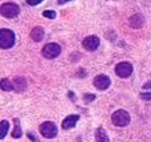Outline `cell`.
Wrapping results in <instances>:
<instances>
[{"label":"cell","instance_id":"cell-1","mask_svg":"<svg viewBox=\"0 0 151 142\" xmlns=\"http://www.w3.org/2000/svg\"><path fill=\"white\" fill-rule=\"evenodd\" d=\"M13 44H15V33L11 29H0V47L3 49H8L13 47Z\"/></svg>","mask_w":151,"mask_h":142},{"label":"cell","instance_id":"cell-2","mask_svg":"<svg viewBox=\"0 0 151 142\" xmlns=\"http://www.w3.org/2000/svg\"><path fill=\"white\" fill-rule=\"evenodd\" d=\"M111 121L115 126H126V125L130 122V116L126 110L119 109V110L114 112L111 116Z\"/></svg>","mask_w":151,"mask_h":142},{"label":"cell","instance_id":"cell-3","mask_svg":"<svg viewBox=\"0 0 151 142\" xmlns=\"http://www.w3.org/2000/svg\"><path fill=\"white\" fill-rule=\"evenodd\" d=\"M19 12H20V8L16 4H13V3H4V4H1V7H0V13L7 19L16 17V16L19 15Z\"/></svg>","mask_w":151,"mask_h":142},{"label":"cell","instance_id":"cell-4","mask_svg":"<svg viewBox=\"0 0 151 142\" xmlns=\"http://www.w3.org/2000/svg\"><path fill=\"white\" fill-rule=\"evenodd\" d=\"M60 53H61V47L58 44H55V43L47 44L42 48V56L45 58H56Z\"/></svg>","mask_w":151,"mask_h":142},{"label":"cell","instance_id":"cell-5","mask_svg":"<svg viewBox=\"0 0 151 142\" xmlns=\"http://www.w3.org/2000/svg\"><path fill=\"white\" fill-rule=\"evenodd\" d=\"M40 132H41L42 137L45 138H53L57 136V128H56V125L53 124V122H44V124H41V126H40Z\"/></svg>","mask_w":151,"mask_h":142},{"label":"cell","instance_id":"cell-6","mask_svg":"<svg viewBox=\"0 0 151 142\" xmlns=\"http://www.w3.org/2000/svg\"><path fill=\"white\" fill-rule=\"evenodd\" d=\"M115 73L121 79H126V77H129L133 73V65L130 63H127V61H122V63H119L115 66Z\"/></svg>","mask_w":151,"mask_h":142},{"label":"cell","instance_id":"cell-7","mask_svg":"<svg viewBox=\"0 0 151 142\" xmlns=\"http://www.w3.org/2000/svg\"><path fill=\"white\" fill-rule=\"evenodd\" d=\"M110 79L106 76V74H98V76L94 79V81H93V84H94V86L97 88V89H99V90H105V89H107V88L110 86Z\"/></svg>","mask_w":151,"mask_h":142},{"label":"cell","instance_id":"cell-8","mask_svg":"<svg viewBox=\"0 0 151 142\" xmlns=\"http://www.w3.org/2000/svg\"><path fill=\"white\" fill-rule=\"evenodd\" d=\"M82 47L85 48L86 50H96L97 48L99 47V39L97 36H88L83 39L82 41Z\"/></svg>","mask_w":151,"mask_h":142},{"label":"cell","instance_id":"cell-9","mask_svg":"<svg viewBox=\"0 0 151 142\" xmlns=\"http://www.w3.org/2000/svg\"><path fill=\"white\" fill-rule=\"evenodd\" d=\"M78 120H80V116H77V114H70V116H68L63 121V129L69 130V129H72V128H74V125L77 124Z\"/></svg>","mask_w":151,"mask_h":142},{"label":"cell","instance_id":"cell-10","mask_svg":"<svg viewBox=\"0 0 151 142\" xmlns=\"http://www.w3.org/2000/svg\"><path fill=\"white\" fill-rule=\"evenodd\" d=\"M129 23H130V25L133 28H141L145 23V19L142 15H133L130 17V20H129Z\"/></svg>","mask_w":151,"mask_h":142},{"label":"cell","instance_id":"cell-11","mask_svg":"<svg viewBox=\"0 0 151 142\" xmlns=\"http://www.w3.org/2000/svg\"><path fill=\"white\" fill-rule=\"evenodd\" d=\"M31 37L35 41H41L42 37H44V29L41 27H35L31 32Z\"/></svg>","mask_w":151,"mask_h":142},{"label":"cell","instance_id":"cell-12","mask_svg":"<svg viewBox=\"0 0 151 142\" xmlns=\"http://www.w3.org/2000/svg\"><path fill=\"white\" fill-rule=\"evenodd\" d=\"M27 88V81L23 77H16L15 81H13V89H16L17 92H21Z\"/></svg>","mask_w":151,"mask_h":142},{"label":"cell","instance_id":"cell-13","mask_svg":"<svg viewBox=\"0 0 151 142\" xmlns=\"http://www.w3.org/2000/svg\"><path fill=\"white\" fill-rule=\"evenodd\" d=\"M13 124H15V129H13V132L11 133V136H12L13 138H20L23 133H21L20 121H19V118H13Z\"/></svg>","mask_w":151,"mask_h":142},{"label":"cell","instance_id":"cell-14","mask_svg":"<svg viewBox=\"0 0 151 142\" xmlns=\"http://www.w3.org/2000/svg\"><path fill=\"white\" fill-rule=\"evenodd\" d=\"M8 128H9V124H8V121H5V120H3L1 122H0V138H5V136H7V132H8Z\"/></svg>","mask_w":151,"mask_h":142},{"label":"cell","instance_id":"cell-15","mask_svg":"<svg viewBox=\"0 0 151 142\" xmlns=\"http://www.w3.org/2000/svg\"><path fill=\"white\" fill-rule=\"evenodd\" d=\"M0 88H1L3 90H5V92L12 90L13 89V82H11L9 80H7V79H3L1 81H0Z\"/></svg>","mask_w":151,"mask_h":142},{"label":"cell","instance_id":"cell-16","mask_svg":"<svg viewBox=\"0 0 151 142\" xmlns=\"http://www.w3.org/2000/svg\"><path fill=\"white\" fill-rule=\"evenodd\" d=\"M96 137H97V142H109L106 133L104 132V129H102V128H99V129L97 130Z\"/></svg>","mask_w":151,"mask_h":142},{"label":"cell","instance_id":"cell-17","mask_svg":"<svg viewBox=\"0 0 151 142\" xmlns=\"http://www.w3.org/2000/svg\"><path fill=\"white\" fill-rule=\"evenodd\" d=\"M42 16H44V17H48V19H55L56 17V12L55 11H44V12H42Z\"/></svg>","mask_w":151,"mask_h":142},{"label":"cell","instance_id":"cell-18","mask_svg":"<svg viewBox=\"0 0 151 142\" xmlns=\"http://www.w3.org/2000/svg\"><path fill=\"white\" fill-rule=\"evenodd\" d=\"M94 98H96V96H94V94H85V97H83V101L88 104V102H90V101H93Z\"/></svg>","mask_w":151,"mask_h":142},{"label":"cell","instance_id":"cell-19","mask_svg":"<svg viewBox=\"0 0 151 142\" xmlns=\"http://www.w3.org/2000/svg\"><path fill=\"white\" fill-rule=\"evenodd\" d=\"M142 100H151V93H141Z\"/></svg>","mask_w":151,"mask_h":142},{"label":"cell","instance_id":"cell-20","mask_svg":"<svg viewBox=\"0 0 151 142\" xmlns=\"http://www.w3.org/2000/svg\"><path fill=\"white\" fill-rule=\"evenodd\" d=\"M42 0H27V3H28L29 5H37V4H40Z\"/></svg>","mask_w":151,"mask_h":142},{"label":"cell","instance_id":"cell-21","mask_svg":"<svg viewBox=\"0 0 151 142\" xmlns=\"http://www.w3.org/2000/svg\"><path fill=\"white\" fill-rule=\"evenodd\" d=\"M28 137H29V138H31V140H32V141H33V142H39V141H37V140H36V137H35V136H33V134H31V133H29V134H28Z\"/></svg>","mask_w":151,"mask_h":142},{"label":"cell","instance_id":"cell-22","mask_svg":"<svg viewBox=\"0 0 151 142\" xmlns=\"http://www.w3.org/2000/svg\"><path fill=\"white\" fill-rule=\"evenodd\" d=\"M143 86L146 88V89H150V88H151V82H146V84H145Z\"/></svg>","mask_w":151,"mask_h":142},{"label":"cell","instance_id":"cell-23","mask_svg":"<svg viewBox=\"0 0 151 142\" xmlns=\"http://www.w3.org/2000/svg\"><path fill=\"white\" fill-rule=\"evenodd\" d=\"M70 0H58V4H64V3H68Z\"/></svg>","mask_w":151,"mask_h":142}]
</instances>
